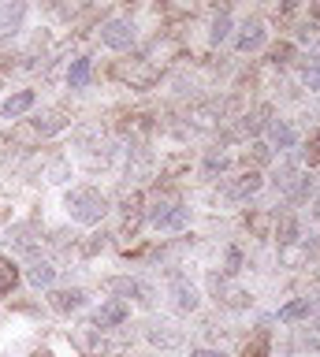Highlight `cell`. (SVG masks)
<instances>
[{
  "label": "cell",
  "mask_w": 320,
  "mask_h": 357,
  "mask_svg": "<svg viewBox=\"0 0 320 357\" xmlns=\"http://www.w3.org/2000/svg\"><path fill=\"white\" fill-rule=\"evenodd\" d=\"M71 346H75L82 357H101V354H105V339H101V331H97L93 324L75 328V331H71Z\"/></svg>",
  "instance_id": "obj_6"
},
{
  "label": "cell",
  "mask_w": 320,
  "mask_h": 357,
  "mask_svg": "<svg viewBox=\"0 0 320 357\" xmlns=\"http://www.w3.org/2000/svg\"><path fill=\"white\" fill-rule=\"evenodd\" d=\"M23 15H26V8H23V4H0V33L19 30Z\"/></svg>",
  "instance_id": "obj_17"
},
{
  "label": "cell",
  "mask_w": 320,
  "mask_h": 357,
  "mask_svg": "<svg viewBox=\"0 0 320 357\" xmlns=\"http://www.w3.org/2000/svg\"><path fill=\"white\" fill-rule=\"evenodd\" d=\"M305 86H309V89H320V60H309V67H305Z\"/></svg>",
  "instance_id": "obj_28"
},
{
  "label": "cell",
  "mask_w": 320,
  "mask_h": 357,
  "mask_svg": "<svg viewBox=\"0 0 320 357\" xmlns=\"http://www.w3.org/2000/svg\"><path fill=\"white\" fill-rule=\"evenodd\" d=\"M101 287L108 290V294H116V301L138 298L142 305H153V290H149L146 283H138V279H130V275H108Z\"/></svg>",
  "instance_id": "obj_3"
},
{
  "label": "cell",
  "mask_w": 320,
  "mask_h": 357,
  "mask_svg": "<svg viewBox=\"0 0 320 357\" xmlns=\"http://www.w3.org/2000/svg\"><path fill=\"white\" fill-rule=\"evenodd\" d=\"M63 205H68L71 220L82 223V227H93V223H101V216L108 212L105 194H101V190H93V186H75Z\"/></svg>",
  "instance_id": "obj_1"
},
{
  "label": "cell",
  "mask_w": 320,
  "mask_h": 357,
  "mask_svg": "<svg viewBox=\"0 0 320 357\" xmlns=\"http://www.w3.org/2000/svg\"><path fill=\"white\" fill-rule=\"evenodd\" d=\"M309 164H320V134L313 138V145H309Z\"/></svg>",
  "instance_id": "obj_31"
},
{
  "label": "cell",
  "mask_w": 320,
  "mask_h": 357,
  "mask_svg": "<svg viewBox=\"0 0 320 357\" xmlns=\"http://www.w3.org/2000/svg\"><path fill=\"white\" fill-rule=\"evenodd\" d=\"M268 138H272V145H275V149H294V142H298V130H294L287 119H275L272 127H268Z\"/></svg>",
  "instance_id": "obj_16"
},
{
  "label": "cell",
  "mask_w": 320,
  "mask_h": 357,
  "mask_svg": "<svg viewBox=\"0 0 320 357\" xmlns=\"http://www.w3.org/2000/svg\"><path fill=\"white\" fill-rule=\"evenodd\" d=\"M227 30H231V19H227V15H216V22H213V41L220 45V41L227 38Z\"/></svg>",
  "instance_id": "obj_27"
},
{
  "label": "cell",
  "mask_w": 320,
  "mask_h": 357,
  "mask_svg": "<svg viewBox=\"0 0 320 357\" xmlns=\"http://www.w3.org/2000/svg\"><path fill=\"white\" fill-rule=\"evenodd\" d=\"M101 41L108 49H130V45H135V26H130L127 19H108L101 26Z\"/></svg>",
  "instance_id": "obj_7"
},
{
  "label": "cell",
  "mask_w": 320,
  "mask_h": 357,
  "mask_svg": "<svg viewBox=\"0 0 320 357\" xmlns=\"http://www.w3.org/2000/svg\"><path fill=\"white\" fill-rule=\"evenodd\" d=\"M313 216H317V220H320V197H317V208H313Z\"/></svg>",
  "instance_id": "obj_34"
},
{
  "label": "cell",
  "mask_w": 320,
  "mask_h": 357,
  "mask_svg": "<svg viewBox=\"0 0 320 357\" xmlns=\"http://www.w3.org/2000/svg\"><path fill=\"white\" fill-rule=\"evenodd\" d=\"M238 264H242V253L238 250H227V272H238Z\"/></svg>",
  "instance_id": "obj_30"
},
{
  "label": "cell",
  "mask_w": 320,
  "mask_h": 357,
  "mask_svg": "<svg viewBox=\"0 0 320 357\" xmlns=\"http://www.w3.org/2000/svg\"><path fill=\"white\" fill-rule=\"evenodd\" d=\"M63 127H68V119H63L60 112H45L41 119H34V130L41 134V138H45V134H56V130H63Z\"/></svg>",
  "instance_id": "obj_21"
},
{
  "label": "cell",
  "mask_w": 320,
  "mask_h": 357,
  "mask_svg": "<svg viewBox=\"0 0 320 357\" xmlns=\"http://www.w3.org/2000/svg\"><path fill=\"white\" fill-rule=\"evenodd\" d=\"M275 234H280V245H294L298 242V220H294V212H283L280 223H275Z\"/></svg>",
  "instance_id": "obj_20"
},
{
  "label": "cell",
  "mask_w": 320,
  "mask_h": 357,
  "mask_svg": "<svg viewBox=\"0 0 320 357\" xmlns=\"http://www.w3.org/2000/svg\"><path fill=\"white\" fill-rule=\"evenodd\" d=\"M257 190H261V175L250 172V175L235 178V183H227V186H224V197H227V201H246V197L257 194Z\"/></svg>",
  "instance_id": "obj_12"
},
{
  "label": "cell",
  "mask_w": 320,
  "mask_h": 357,
  "mask_svg": "<svg viewBox=\"0 0 320 357\" xmlns=\"http://www.w3.org/2000/svg\"><path fill=\"white\" fill-rule=\"evenodd\" d=\"M26 279H30V283H34V287H49L52 279H56V268H52L49 261H38V264H30Z\"/></svg>",
  "instance_id": "obj_22"
},
{
  "label": "cell",
  "mask_w": 320,
  "mask_h": 357,
  "mask_svg": "<svg viewBox=\"0 0 320 357\" xmlns=\"http://www.w3.org/2000/svg\"><path fill=\"white\" fill-rule=\"evenodd\" d=\"M38 357H52V354H38Z\"/></svg>",
  "instance_id": "obj_35"
},
{
  "label": "cell",
  "mask_w": 320,
  "mask_h": 357,
  "mask_svg": "<svg viewBox=\"0 0 320 357\" xmlns=\"http://www.w3.org/2000/svg\"><path fill=\"white\" fill-rule=\"evenodd\" d=\"M253 160H268V149H264V145H253Z\"/></svg>",
  "instance_id": "obj_33"
},
{
  "label": "cell",
  "mask_w": 320,
  "mask_h": 357,
  "mask_svg": "<svg viewBox=\"0 0 320 357\" xmlns=\"http://www.w3.org/2000/svg\"><path fill=\"white\" fill-rule=\"evenodd\" d=\"M149 223L157 231H183L190 223V212H186L175 197H157L149 208Z\"/></svg>",
  "instance_id": "obj_2"
},
{
  "label": "cell",
  "mask_w": 320,
  "mask_h": 357,
  "mask_svg": "<svg viewBox=\"0 0 320 357\" xmlns=\"http://www.w3.org/2000/svg\"><path fill=\"white\" fill-rule=\"evenodd\" d=\"M146 339L153 346H160V350H179V346H183V331L175 328V324H168V320H153L146 328Z\"/></svg>",
  "instance_id": "obj_8"
},
{
  "label": "cell",
  "mask_w": 320,
  "mask_h": 357,
  "mask_svg": "<svg viewBox=\"0 0 320 357\" xmlns=\"http://www.w3.org/2000/svg\"><path fill=\"white\" fill-rule=\"evenodd\" d=\"M309 312H317V298H298V301H291V305L280 309V320L283 324H298V320H305Z\"/></svg>",
  "instance_id": "obj_15"
},
{
  "label": "cell",
  "mask_w": 320,
  "mask_h": 357,
  "mask_svg": "<svg viewBox=\"0 0 320 357\" xmlns=\"http://www.w3.org/2000/svg\"><path fill=\"white\" fill-rule=\"evenodd\" d=\"M130 317V305H127V301H105V305L101 309H97L93 312V328L97 331H101V328H116V324H123Z\"/></svg>",
  "instance_id": "obj_9"
},
{
  "label": "cell",
  "mask_w": 320,
  "mask_h": 357,
  "mask_svg": "<svg viewBox=\"0 0 320 357\" xmlns=\"http://www.w3.org/2000/svg\"><path fill=\"white\" fill-rule=\"evenodd\" d=\"M224 167H227V156H224V153L213 149V153L205 156V175H208V178H216V172H224Z\"/></svg>",
  "instance_id": "obj_25"
},
{
  "label": "cell",
  "mask_w": 320,
  "mask_h": 357,
  "mask_svg": "<svg viewBox=\"0 0 320 357\" xmlns=\"http://www.w3.org/2000/svg\"><path fill=\"white\" fill-rule=\"evenodd\" d=\"M82 305H86V290H79V287L56 290V294H52V309H56V312H75Z\"/></svg>",
  "instance_id": "obj_14"
},
{
  "label": "cell",
  "mask_w": 320,
  "mask_h": 357,
  "mask_svg": "<svg viewBox=\"0 0 320 357\" xmlns=\"http://www.w3.org/2000/svg\"><path fill=\"white\" fill-rule=\"evenodd\" d=\"M208 283H213V294H216L220 305H227V309H250V294L242 287L231 283L227 275H213Z\"/></svg>",
  "instance_id": "obj_5"
},
{
  "label": "cell",
  "mask_w": 320,
  "mask_h": 357,
  "mask_svg": "<svg viewBox=\"0 0 320 357\" xmlns=\"http://www.w3.org/2000/svg\"><path fill=\"white\" fill-rule=\"evenodd\" d=\"M116 78H123V82H130L135 89H146V86L157 82V67H153L149 60H119Z\"/></svg>",
  "instance_id": "obj_4"
},
{
  "label": "cell",
  "mask_w": 320,
  "mask_h": 357,
  "mask_svg": "<svg viewBox=\"0 0 320 357\" xmlns=\"http://www.w3.org/2000/svg\"><path fill=\"white\" fill-rule=\"evenodd\" d=\"M305 346L309 350H320V309H317V324L305 331Z\"/></svg>",
  "instance_id": "obj_29"
},
{
  "label": "cell",
  "mask_w": 320,
  "mask_h": 357,
  "mask_svg": "<svg viewBox=\"0 0 320 357\" xmlns=\"http://www.w3.org/2000/svg\"><path fill=\"white\" fill-rule=\"evenodd\" d=\"M283 197H287V201H294V205H298V201H309V197H313V178H309V175H298V178H294V186L287 190Z\"/></svg>",
  "instance_id": "obj_23"
},
{
  "label": "cell",
  "mask_w": 320,
  "mask_h": 357,
  "mask_svg": "<svg viewBox=\"0 0 320 357\" xmlns=\"http://www.w3.org/2000/svg\"><path fill=\"white\" fill-rule=\"evenodd\" d=\"M190 357H227L224 350H194Z\"/></svg>",
  "instance_id": "obj_32"
},
{
  "label": "cell",
  "mask_w": 320,
  "mask_h": 357,
  "mask_svg": "<svg viewBox=\"0 0 320 357\" xmlns=\"http://www.w3.org/2000/svg\"><path fill=\"white\" fill-rule=\"evenodd\" d=\"M235 45H238V52H257L261 45H264V22H261V19H250L246 26L238 30Z\"/></svg>",
  "instance_id": "obj_11"
},
{
  "label": "cell",
  "mask_w": 320,
  "mask_h": 357,
  "mask_svg": "<svg viewBox=\"0 0 320 357\" xmlns=\"http://www.w3.org/2000/svg\"><path fill=\"white\" fill-rule=\"evenodd\" d=\"M90 75H93V63H90V60H75V63L68 67V86H71V89H82L86 82H90Z\"/></svg>",
  "instance_id": "obj_19"
},
{
  "label": "cell",
  "mask_w": 320,
  "mask_h": 357,
  "mask_svg": "<svg viewBox=\"0 0 320 357\" xmlns=\"http://www.w3.org/2000/svg\"><path fill=\"white\" fill-rule=\"evenodd\" d=\"M12 287H15V268L0 261V294H8V290H12Z\"/></svg>",
  "instance_id": "obj_26"
},
{
  "label": "cell",
  "mask_w": 320,
  "mask_h": 357,
  "mask_svg": "<svg viewBox=\"0 0 320 357\" xmlns=\"http://www.w3.org/2000/svg\"><path fill=\"white\" fill-rule=\"evenodd\" d=\"M12 245H15L19 253H34V245H38L34 227H30V223H19V227H12Z\"/></svg>",
  "instance_id": "obj_18"
},
{
  "label": "cell",
  "mask_w": 320,
  "mask_h": 357,
  "mask_svg": "<svg viewBox=\"0 0 320 357\" xmlns=\"http://www.w3.org/2000/svg\"><path fill=\"white\" fill-rule=\"evenodd\" d=\"M172 305L179 312H194L197 309V290L186 283L183 275H172Z\"/></svg>",
  "instance_id": "obj_10"
},
{
  "label": "cell",
  "mask_w": 320,
  "mask_h": 357,
  "mask_svg": "<svg viewBox=\"0 0 320 357\" xmlns=\"http://www.w3.org/2000/svg\"><path fill=\"white\" fill-rule=\"evenodd\" d=\"M30 108H34V89H19V93H12L4 100V108H0V112H4V119H19Z\"/></svg>",
  "instance_id": "obj_13"
},
{
  "label": "cell",
  "mask_w": 320,
  "mask_h": 357,
  "mask_svg": "<svg viewBox=\"0 0 320 357\" xmlns=\"http://www.w3.org/2000/svg\"><path fill=\"white\" fill-rule=\"evenodd\" d=\"M298 175H302V172H298L294 164H283V167H275L272 183H275V190H280V194H287V190L294 186V178H298Z\"/></svg>",
  "instance_id": "obj_24"
}]
</instances>
